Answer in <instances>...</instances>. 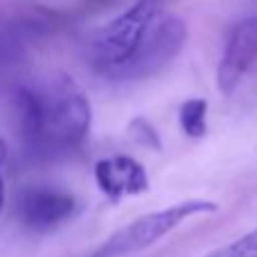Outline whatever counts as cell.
Returning a JSON list of instances; mask_svg holds the SVG:
<instances>
[{"label": "cell", "mask_w": 257, "mask_h": 257, "mask_svg": "<svg viewBox=\"0 0 257 257\" xmlns=\"http://www.w3.org/2000/svg\"><path fill=\"white\" fill-rule=\"evenodd\" d=\"M217 210L219 205L214 201L190 199L174 203L169 208L156 210V212L142 214V217L133 219L131 223H126L124 228L113 232L93 257H124L140 253V250L154 246L156 241H160L165 235H169L174 228H178L190 217L203 212H217Z\"/></svg>", "instance_id": "obj_3"}, {"label": "cell", "mask_w": 257, "mask_h": 257, "mask_svg": "<svg viewBox=\"0 0 257 257\" xmlns=\"http://www.w3.org/2000/svg\"><path fill=\"white\" fill-rule=\"evenodd\" d=\"M5 158H7V145H5V140L0 138V165L5 163Z\"/></svg>", "instance_id": "obj_11"}, {"label": "cell", "mask_w": 257, "mask_h": 257, "mask_svg": "<svg viewBox=\"0 0 257 257\" xmlns=\"http://www.w3.org/2000/svg\"><path fill=\"white\" fill-rule=\"evenodd\" d=\"M205 257H257V228L246 232L239 239H235V241H230V244L208 253Z\"/></svg>", "instance_id": "obj_9"}, {"label": "cell", "mask_w": 257, "mask_h": 257, "mask_svg": "<svg viewBox=\"0 0 257 257\" xmlns=\"http://www.w3.org/2000/svg\"><path fill=\"white\" fill-rule=\"evenodd\" d=\"M185 41L187 27L183 23V18L174 16V14L160 18L156 16L140 50L128 61V66L120 72L117 79H142V77H151L156 72H160L178 57Z\"/></svg>", "instance_id": "obj_4"}, {"label": "cell", "mask_w": 257, "mask_h": 257, "mask_svg": "<svg viewBox=\"0 0 257 257\" xmlns=\"http://www.w3.org/2000/svg\"><path fill=\"white\" fill-rule=\"evenodd\" d=\"M79 212V201L63 190L54 187H30L23 192L18 214L32 230H52L70 221Z\"/></svg>", "instance_id": "obj_5"}, {"label": "cell", "mask_w": 257, "mask_h": 257, "mask_svg": "<svg viewBox=\"0 0 257 257\" xmlns=\"http://www.w3.org/2000/svg\"><path fill=\"white\" fill-rule=\"evenodd\" d=\"M3 205H5V181L3 174H0V212H3Z\"/></svg>", "instance_id": "obj_12"}, {"label": "cell", "mask_w": 257, "mask_h": 257, "mask_svg": "<svg viewBox=\"0 0 257 257\" xmlns=\"http://www.w3.org/2000/svg\"><path fill=\"white\" fill-rule=\"evenodd\" d=\"M95 183L106 199L120 201L149 190V176L145 167L131 156H111L95 165Z\"/></svg>", "instance_id": "obj_7"}, {"label": "cell", "mask_w": 257, "mask_h": 257, "mask_svg": "<svg viewBox=\"0 0 257 257\" xmlns=\"http://www.w3.org/2000/svg\"><path fill=\"white\" fill-rule=\"evenodd\" d=\"M128 136L133 138V142L138 145L147 147V149H154V151H160V136L156 133V128L145 120V117H136V120L128 124Z\"/></svg>", "instance_id": "obj_10"}, {"label": "cell", "mask_w": 257, "mask_h": 257, "mask_svg": "<svg viewBox=\"0 0 257 257\" xmlns=\"http://www.w3.org/2000/svg\"><path fill=\"white\" fill-rule=\"evenodd\" d=\"M257 59V16L241 21L228 36V43L217 66V88L232 95Z\"/></svg>", "instance_id": "obj_6"}, {"label": "cell", "mask_w": 257, "mask_h": 257, "mask_svg": "<svg viewBox=\"0 0 257 257\" xmlns=\"http://www.w3.org/2000/svg\"><path fill=\"white\" fill-rule=\"evenodd\" d=\"M39 90V136H36V156H63L77 151L86 142L90 131L88 95L68 75H59Z\"/></svg>", "instance_id": "obj_1"}, {"label": "cell", "mask_w": 257, "mask_h": 257, "mask_svg": "<svg viewBox=\"0 0 257 257\" xmlns=\"http://www.w3.org/2000/svg\"><path fill=\"white\" fill-rule=\"evenodd\" d=\"M156 16H158V7L154 0H138L120 16L113 18L108 25H104L90 45L93 66L102 75L117 79L140 50Z\"/></svg>", "instance_id": "obj_2"}, {"label": "cell", "mask_w": 257, "mask_h": 257, "mask_svg": "<svg viewBox=\"0 0 257 257\" xmlns=\"http://www.w3.org/2000/svg\"><path fill=\"white\" fill-rule=\"evenodd\" d=\"M178 122L185 136L203 138L208 133V102L201 97H192L178 108Z\"/></svg>", "instance_id": "obj_8"}]
</instances>
